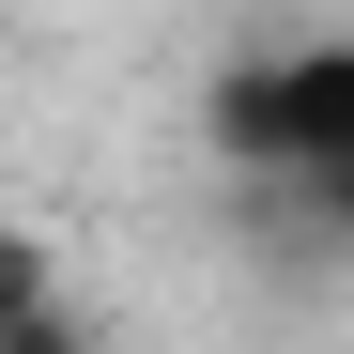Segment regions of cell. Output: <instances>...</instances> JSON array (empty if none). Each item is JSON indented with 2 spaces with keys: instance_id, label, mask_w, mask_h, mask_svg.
Returning <instances> with one entry per match:
<instances>
[{
  "instance_id": "6da1fadb",
  "label": "cell",
  "mask_w": 354,
  "mask_h": 354,
  "mask_svg": "<svg viewBox=\"0 0 354 354\" xmlns=\"http://www.w3.org/2000/svg\"><path fill=\"white\" fill-rule=\"evenodd\" d=\"M231 169H354V46H277L216 77Z\"/></svg>"
},
{
  "instance_id": "7a4b0ae2",
  "label": "cell",
  "mask_w": 354,
  "mask_h": 354,
  "mask_svg": "<svg viewBox=\"0 0 354 354\" xmlns=\"http://www.w3.org/2000/svg\"><path fill=\"white\" fill-rule=\"evenodd\" d=\"M0 339H62V277L31 231H0Z\"/></svg>"
}]
</instances>
